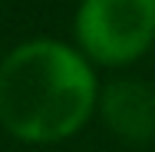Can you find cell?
I'll return each mask as SVG.
<instances>
[{
  "mask_svg": "<svg viewBox=\"0 0 155 152\" xmlns=\"http://www.w3.org/2000/svg\"><path fill=\"white\" fill-rule=\"evenodd\" d=\"M99 103L93 63L63 40L36 36L0 60V126L33 146L76 136Z\"/></svg>",
  "mask_w": 155,
  "mask_h": 152,
  "instance_id": "obj_1",
  "label": "cell"
},
{
  "mask_svg": "<svg viewBox=\"0 0 155 152\" xmlns=\"http://www.w3.org/2000/svg\"><path fill=\"white\" fill-rule=\"evenodd\" d=\"M73 33L89 63H135L155 43V0H79Z\"/></svg>",
  "mask_w": 155,
  "mask_h": 152,
  "instance_id": "obj_2",
  "label": "cell"
},
{
  "mask_svg": "<svg viewBox=\"0 0 155 152\" xmlns=\"http://www.w3.org/2000/svg\"><path fill=\"white\" fill-rule=\"evenodd\" d=\"M106 126L135 146L155 142V86L145 79H112L99 93Z\"/></svg>",
  "mask_w": 155,
  "mask_h": 152,
  "instance_id": "obj_3",
  "label": "cell"
}]
</instances>
